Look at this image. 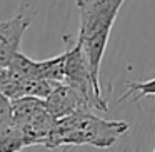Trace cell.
Here are the masks:
<instances>
[{
	"instance_id": "6da1fadb",
	"label": "cell",
	"mask_w": 155,
	"mask_h": 152,
	"mask_svg": "<svg viewBox=\"0 0 155 152\" xmlns=\"http://www.w3.org/2000/svg\"><path fill=\"white\" fill-rule=\"evenodd\" d=\"M128 132V124L124 120H105L94 110H80L64 119H57L47 149L92 145L108 149L118 137Z\"/></svg>"
},
{
	"instance_id": "7a4b0ae2",
	"label": "cell",
	"mask_w": 155,
	"mask_h": 152,
	"mask_svg": "<svg viewBox=\"0 0 155 152\" xmlns=\"http://www.w3.org/2000/svg\"><path fill=\"white\" fill-rule=\"evenodd\" d=\"M125 0H77L80 29L77 42L85 54L94 79L100 84V65L110 30Z\"/></svg>"
},
{
	"instance_id": "3957f363",
	"label": "cell",
	"mask_w": 155,
	"mask_h": 152,
	"mask_svg": "<svg viewBox=\"0 0 155 152\" xmlns=\"http://www.w3.org/2000/svg\"><path fill=\"white\" fill-rule=\"evenodd\" d=\"M64 84L70 85L72 89L82 94L87 102L90 104V107L94 110H102L107 112L108 105L105 102V99L102 97V89L100 84L94 79L88 65L85 54L82 50L80 44L77 40H74V44L68 45L65 50V79Z\"/></svg>"
},
{
	"instance_id": "277c9868",
	"label": "cell",
	"mask_w": 155,
	"mask_h": 152,
	"mask_svg": "<svg viewBox=\"0 0 155 152\" xmlns=\"http://www.w3.org/2000/svg\"><path fill=\"white\" fill-rule=\"evenodd\" d=\"M28 25L30 20L22 14L0 22V69L7 67L20 52L22 39Z\"/></svg>"
},
{
	"instance_id": "5b68a950",
	"label": "cell",
	"mask_w": 155,
	"mask_h": 152,
	"mask_svg": "<svg viewBox=\"0 0 155 152\" xmlns=\"http://www.w3.org/2000/svg\"><path fill=\"white\" fill-rule=\"evenodd\" d=\"M45 104H47V110L55 119H64L80 110H94L87 99L67 84H58L45 99Z\"/></svg>"
},
{
	"instance_id": "8992f818",
	"label": "cell",
	"mask_w": 155,
	"mask_h": 152,
	"mask_svg": "<svg viewBox=\"0 0 155 152\" xmlns=\"http://www.w3.org/2000/svg\"><path fill=\"white\" fill-rule=\"evenodd\" d=\"M47 112L45 99L38 97H20L12 100V115H14V125L15 127H24L25 124L32 122Z\"/></svg>"
},
{
	"instance_id": "52a82bcc",
	"label": "cell",
	"mask_w": 155,
	"mask_h": 152,
	"mask_svg": "<svg viewBox=\"0 0 155 152\" xmlns=\"http://www.w3.org/2000/svg\"><path fill=\"white\" fill-rule=\"evenodd\" d=\"M30 145L32 144L27 135L15 125L0 134V152H20L22 149L30 147Z\"/></svg>"
},
{
	"instance_id": "ba28073f",
	"label": "cell",
	"mask_w": 155,
	"mask_h": 152,
	"mask_svg": "<svg viewBox=\"0 0 155 152\" xmlns=\"http://www.w3.org/2000/svg\"><path fill=\"white\" fill-rule=\"evenodd\" d=\"M155 95V79L150 80H143V82H137V80H130L127 84V92L118 99V104H122L127 99H132L134 102H138L145 97Z\"/></svg>"
},
{
	"instance_id": "9c48e42d",
	"label": "cell",
	"mask_w": 155,
	"mask_h": 152,
	"mask_svg": "<svg viewBox=\"0 0 155 152\" xmlns=\"http://www.w3.org/2000/svg\"><path fill=\"white\" fill-rule=\"evenodd\" d=\"M14 125V115H12V100L0 90V134Z\"/></svg>"
}]
</instances>
